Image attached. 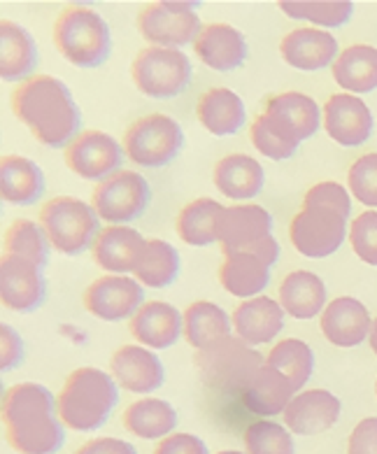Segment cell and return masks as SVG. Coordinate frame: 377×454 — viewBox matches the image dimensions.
<instances>
[{
  "instance_id": "1",
  "label": "cell",
  "mask_w": 377,
  "mask_h": 454,
  "mask_svg": "<svg viewBox=\"0 0 377 454\" xmlns=\"http://www.w3.org/2000/svg\"><path fill=\"white\" fill-rule=\"evenodd\" d=\"M59 405L47 387L21 382L10 387L3 396V424L10 448L19 454H54L61 450V417Z\"/></svg>"
},
{
  "instance_id": "2",
  "label": "cell",
  "mask_w": 377,
  "mask_h": 454,
  "mask_svg": "<svg viewBox=\"0 0 377 454\" xmlns=\"http://www.w3.org/2000/svg\"><path fill=\"white\" fill-rule=\"evenodd\" d=\"M12 110L19 121L31 129L37 143L47 147H66L80 129V110L70 89L50 75H37L17 87Z\"/></svg>"
},
{
  "instance_id": "3",
  "label": "cell",
  "mask_w": 377,
  "mask_h": 454,
  "mask_svg": "<svg viewBox=\"0 0 377 454\" xmlns=\"http://www.w3.org/2000/svg\"><path fill=\"white\" fill-rule=\"evenodd\" d=\"M350 212H352V203L345 187L335 182L315 184L305 193L303 210L291 222V243L310 259L331 256L345 240Z\"/></svg>"
},
{
  "instance_id": "4",
  "label": "cell",
  "mask_w": 377,
  "mask_h": 454,
  "mask_svg": "<svg viewBox=\"0 0 377 454\" xmlns=\"http://www.w3.org/2000/svg\"><path fill=\"white\" fill-rule=\"evenodd\" d=\"M61 422L73 431H96L117 405V385L98 368H77L56 398Z\"/></svg>"
},
{
  "instance_id": "5",
  "label": "cell",
  "mask_w": 377,
  "mask_h": 454,
  "mask_svg": "<svg viewBox=\"0 0 377 454\" xmlns=\"http://www.w3.org/2000/svg\"><path fill=\"white\" fill-rule=\"evenodd\" d=\"M193 364L205 385L224 394H242L259 368L266 366L263 356L238 336L219 338L205 349H198Z\"/></svg>"
},
{
  "instance_id": "6",
  "label": "cell",
  "mask_w": 377,
  "mask_h": 454,
  "mask_svg": "<svg viewBox=\"0 0 377 454\" xmlns=\"http://www.w3.org/2000/svg\"><path fill=\"white\" fill-rule=\"evenodd\" d=\"M56 50L77 68H96L112 51L110 26L98 12L87 7H70L56 20Z\"/></svg>"
},
{
  "instance_id": "7",
  "label": "cell",
  "mask_w": 377,
  "mask_h": 454,
  "mask_svg": "<svg viewBox=\"0 0 377 454\" xmlns=\"http://www.w3.org/2000/svg\"><path fill=\"white\" fill-rule=\"evenodd\" d=\"M98 212L73 196L47 200L40 210V226L51 247L68 256L87 252L98 238Z\"/></svg>"
},
{
  "instance_id": "8",
  "label": "cell",
  "mask_w": 377,
  "mask_h": 454,
  "mask_svg": "<svg viewBox=\"0 0 377 454\" xmlns=\"http://www.w3.org/2000/svg\"><path fill=\"white\" fill-rule=\"evenodd\" d=\"M272 219L259 206H233L226 207L219 217L216 238L222 243L224 254L231 252H249L261 256L263 262H278V240L271 236Z\"/></svg>"
},
{
  "instance_id": "9",
  "label": "cell",
  "mask_w": 377,
  "mask_h": 454,
  "mask_svg": "<svg viewBox=\"0 0 377 454\" xmlns=\"http://www.w3.org/2000/svg\"><path fill=\"white\" fill-rule=\"evenodd\" d=\"M133 82L149 98H173L182 94L192 80V63L185 51L166 47H147L136 57Z\"/></svg>"
},
{
  "instance_id": "10",
  "label": "cell",
  "mask_w": 377,
  "mask_h": 454,
  "mask_svg": "<svg viewBox=\"0 0 377 454\" xmlns=\"http://www.w3.org/2000/svg\"><path fill=\"white\" fill-rule=\"evenodd\" d=\"M126 156L145 168H161L177 156L185 145V133L175 119L166 114H149L137 119L124 136Z\"/></svg>"
},
{
  "instance_id": "11",
  "label": "cell",
  "mask_w": 377,
  "mask_h": 454,
  "mask_svg": "<svg viewBox=\"0 0 377 454\" xmlns=\"http://www.w3.org/2000/svg\"><path fill=\"white\" fill-rule=\"evenodd\" d=\"M268 133L291 154L298 143L315 136L319 129V106L315 100L298 91H287L266 103V113L256 117Z\"/></svg>"
},
{
  "instance_id": "12",
  "label": "cell",
  "mask_w": 377,
  "mask_h": 454,
  "mask_svg": "<svg viewBox=\"0 0 377 454\" xmlns=\"http://www.w3.org/2000/svg\"><path fill=\"white\" fill-rule=\"evenodd\" d=\"M137 28L147 43L166 50H177L182 44L196 40L198 33L203 31L192 3H177V0H163L145 7L137 14Z\"/></svg>"
},
{
  "instance_id": "13",
  "label": "cell",
  "mask_w": 377,
  "mask_h": 454,
  "mask_svg": "<svg viewBox=\"0 0 377 454\" xmlns=\"http://www.w3.org/2000/svg\"><path fill=\"white\" fill-rule=\"evenodd\" d=\"M149 199H152V192L143 175L133 170H117L96 187L93 210L110 224H124V222L137 219L147 210Z\"/></svg>"
},
{
  "instance_id": "14",
  "label": "cell",
  "mask_w": 377,
  "mask_h": 454,
  "mask_svg": "<svg viewBox=\"0 0 377 454\" xmlns=\"http://www.w3.org/2000/svg\"><path fill=\"white\" fill-rule=\"evenodd\" d=\"M124 161V150L107 133L84 131L66 147V166L82 180H107Z\"/></svg>"
},
{
  "instance_id": "15",
  "label": "cell",
  "mask_w": 377,
  "mask_h": 454,
  "mask_svg": "<svg viewBox=\"0 0 377 454\" xmlns=\"http://www.w3.org/2000/svg\"><path fill=\"white\" fill-rule=\"evenodd\" d=\"M145 292L136 280L126 275H106L98 278L84 294V305L93 317L106 322L136 317V312L143 308Z\"/></svg>"
},
{
  "instance_id": "16",
  "label": "cell",
  "mask_w": 377,
  "mask_h": 454,
  "mask_svg": "<svg viewBox=\"0 0 377 454\" xmlns=\"http://www.w3.org/2000/svg\"><path fill=\"white\" fill-rule=\"evenodd\" d=\"M0 299L17 312H33L44 301L43 268L21 256H3L0 262Z\"/></svg>"
},
{
  "instance_id": "17",
  "label": "cell",
  "mask_w": 377,
  "mask_h": 454,
  "mask_svg": "<svg viewBox=\"0 0 377 454\" xmlns=\"http://www.w3.org/2000/svg\"><path fill=\"white\" fill-rule=\"evenodd\" d=\"M324 129L338 145L357 147L371 137L373 114L357 96L335 94L324 106Z\"/></svg>"
},
{
  "instance_id": "18",
  "label": "cell",
  "mask_w": 377,
  "mask_h": 454,
  "mask_svg": "<svg viewBox=\"0 0 377 454\" xmlns=\"http://www.w3.org/2000/svg\"><path fill=\"white\" fill-rule=\"evenodd\" d=\"M147 240L129 226H107L93 243V259L107 273H136Z\"/></svg>"
},
{
  "instance_id": "19",
  "label": "cell",
  "mask_w": 377,
  "mask_h": 454,
  "mask_svg": "<svg viewBox=\"0 0 377 454\" xmlns=\"http://www.w3.org/2000/svg\"><path fill=\"white\" fill-rule=\"evenodd\" d=\"M341 417V401L326 389H312L294 396L285 411L287 429L298 435L328 431Z\"/></svg>"
},
{
  "instance_id": "20",
  "label": "cell",
  "mask_w": 377,
  "mask_h": 454,
  "mask_svg": "<svg viewBox=\"0 0 377 454\" xmlns=\"http://www.w3.org/2000/svg\"><path fill=\"white\" fill-rule=\"evenodd\" d=\"M112 375L119 385L136 394L156 392L163 385V366L154 352L145 348H119L110 359Z\"/></svg>"
},
{
  "instance_id": "21",
  "label": "cell",
  "mask_w": 377,
  "mask_h": 454,
  "mask_svg": "<svg viewBox=\"0 0 377 454\" xmlns=\"http://www.w3.org/2000/svg\"><path fill=\"white\" fill-rule=\"evenodd\" d=\"M193 51L208 68L226 73L240 68L242 61L247 59V43L233 26L210 24L203 26V31L193 40Z\"/></svg>"
},
{
  "instance_id": "22",
  "label": "cell",
  "mask_w": 377,
  "mask_h": 454,
  "mask_svg": "<svg viewBox=\"0 0 377 454\" xmlns=\"http://www.w3.org/2000/svg\"><path fill=\"white\" fill-rule=\"evenodd\" d=\"M371 329L373 322L365 305L350 296L331 301V305L322 315L324 336L338 348H357L365 340Z\"/></svg>"
},
{
  "instance_id": "23",
  "label": "cell",
  "mask_w": 377,
  "mask_h": 454,
  "mask_svg": "<svg viewBox=\"0 0 377 454\" xmlns=\"http://www.w3.org/2000/svg\"><path fill=\"white\" fill-rule=\"evenodd\" d=\"M185 317L180 310H175L170 303L163 301H152L145 303L140 310L136 312V317L130 319V333L140 340L145 348L166 349L173 348L177 338L182 336V326Z\"/></svg>"
},
{
  "instance_id": "24",
  "label": "cell",
  "mask_w": 377,
  "mask_h": 454,
  "mask_svg": "<svg viewBox=\"0 0 377 454\" xmlns=\"http://www.w3.org/2000/svg\"><path fill=\"white\" fill-rule=\"evenodd\" d=\"M294 394H296V387L285 373H279L271 366H263L259 368V373L249 380V385L242 389L240 398L249 412L271 417L278 415V412H285L287 405L294 401Z\"/></svg>"
},
{
  "instance_id": "25",
  "label": "cell",
  "mask_w": 377,
  "mask_h": 454,
  "mask_svg": "<svg viewBox=\"0 0 377 454\" xmlns=\"http://www.w3.org/2000/svg\"><path fill=\"white\" fill-rule=\"evenodd\" d=\"M282 59L298 70L326 68L338 54V40L326 31L296 28L279 44Z\"/></svg>"
},
{
  "instance_id": "26",
  "label": "cell",
  "mask_w": 377,
  "mask_h": 454,
  "mask_svg": "<svg viewBox=\"0 0 377 454\" xmlns=\"http://www.w3.org/2000/svg\"><path fill=\"white\" fill-rule=\"evenodd\" d=\"M285 326V310L268 296H256L233 312V329L247 345L271 342Z\"/></svg>"
},
{
  "instance_id": "27",
  "label": "cell",
  "mask_w": 377,
  "mask_h": 454,
  "mask_svg": "<svg viewBox=\"0 0 377 454\" xmlns=\"http://www.w3.org/2000/svg\"><path fill=\"white\" fill-rule=\"evenodd\" d=\"M263 168L247 154L224 156L215 166V187L235 200L254 199L263 189Z\"/></svg>"
},
{
  "instance_id": "28",
  "label": "cell",
  "mask_w": 377,
  "mask_h": 454,
  "mask_svg": "<svg viewBox=\"0 0 377 454\" xmlns=\"http://www.w3.org/2000/svg\"><path fill=\"white\" fill-rule=\"evenodd\" d=\"M222 268H219V280L224 289L233 296L247 299L263 292L271 278V263L263 262L261 256L249 254V252H231L224 254Z\"/></svg>"
},
{
  "instance_id": "29",
  "label": "cell",
  "mask_w": 377,
  "mask_h": 454,
  "mask_svg": "<svg viewBox=\"0 0 377 454\" xmlns=\"http://www.w3.org/2000/svg\"><path fill=\"white\" fill-rule=\"evenodd\" d=\"M37 63V47L33 35L14 21L0 24V75L5 82L31 75Z\"/></svg>"
},
{
  "instance_id": "30",
  "label": "cell",
  "mask_w": 377,
  "mask_h": 454,
  "mask_svg": "<svg viewBox=\"0 0 377 454\" xmlns=\"http://www.w3.org/2000/svg\"><path fill=\"white\" fill-rule=\"evenodd\" d=\"M44 192V175L24 156H5L0 163V193L14 206H31Z\"/></svg>"
},
{
  "instance_id": "31",
  "label": "cell",
  "mask_w": 377,
  "mask_h": 454,
  "mask_svg": "<svg viewBox=\"0 0 377 454\" xmlns=\"http://www.w3.org/2000/svg\"><path fill=\"white\" fill-rule=\"evenodd\" d=\"M198 121L215 136H233L245 124V106L231 89L216 87L198 100Z\"/></svg>"
},
{
  "instance_id": "32",
  "label": "cell",
  "mask_w": 377,
  "mask_h": 454,
  "mask_svg": "<svg viewBox=\"0 0 377 454\" xmlns=\"http://www.w3.org/2000/svg\"><path fill=\"white\" fill-rule=\"evenodd\" d=\"M326 303V286L310 270L289 273L279 286V305L296 319H312Z\"/></svg>"
},
{
  "instance_id": "33",
  "label": "cell",
  "mask_w": 377,
  "mask_h": 454,
  "mask_svg": "<svg viewBox=\"0 0 377 454\" xmlns=\"http://www.w3.org/2000/svg\"><path fill=\"white\" fill-rule=\"evenodd\" d=\"M334 77L350 94H368L377 89V50L371 44H352L334 66Z\"/></svg>"
},
{
  "instance_id": "34",
  "label": "cell",
  "mask_w": 377,
  "mask_h": 454,
  "mask_svg": "<svg viewBox=\"0 0 377 454\" xmlns=\"http://www.w3.org/2000/svg\"><path fill=\"white\" fill-rule=\"evenodd\" d=\"M124 427L137 438L156 441L177 427V412L161 398H143L130 403L124 412Z\"/></svg>"
},
{
  "instance_id": "35",
  "label": "cell",
  "mask_w": 377,
  "mask_h": 454,
  "mask_svg": "<svg viewBox=\"0 0 377 454\" xmlns=\"http://www.w3.org/2000/svg\"><path fill=\"white\" fill-rule=\"evenodd\" d=\"M231 319L219 305L210 301H196L185 310V336L192 348L205 349L219 338L231 336Z\"/></svg>"
},
{
  "instance_id": "36",
  "label": "cell",
  "mask_w": 377,
  "mask_h": 454,
  "mask_svg": "<svg viewBox=\"0 0 377 454\" xmlns=\"http://www.w3.org/2000/svg\"><path fill=\"white\" fill-rule=\"evenodd\" d=\"M224 210L226 207L212 199L193 200L182 207L180 217H177V233L186 245H193V247L212 245L215 240H219L216 226H219V217L224 215Z\"/></svg>"
},
{
  "instance_id": "37",
  "label": "cell",
  "mask_w": 377,
  "mask_h": 454,
  "mask_svg": "<svg viewBox=\"0 0 377 454\" xmlns=\"http://www.w3.org/2000/svg\"><path fill=\"white\" fill-rule=\"evenodd\" d=\"M3 256H21L28 259L35 266L44 268L47 259H50V240L43 226L33 224L28 219H17L10 229L5 231L3 238Z\"/></svg>"
},
{
  "instance_id": "38",
  "label": "cell",
  "mask_w": 377,
  "mask_h": 454,
  "mask_svg": "<svg viewBox=\"0 0 377 454\" xmlns=\"http://www.w3.org/2000/svg\"><path fill=\"white\" fill-rule=\"evenodd\" d=\"M177 273H180L177 249L163 240H147V249L136 270L137 280L152 289H163L177 278Z\"/></svg>"
},
{
  "instance_id": "39",
  "label": "cell",
  "mask_w": 377,
  "mask_h": 454,
  "mask_svg": "<svg viewBox=\"0 0 377 454\" xmlns=\"http://www.w3.org/2000/svg\"><path fill=\"white\" fill-rule=\"evenodd\" d=\"M266 366L275 368L279 373H285L287 378L294 382V387L303 389V385L312 375V366H315V356H312V349L305 345L303 340H296V338H289V340L278 342L275 348L271 349V355L266 359Z\"/></svg>"
},
{
  "instance_id": "40",
  "label": "cell",
  "mask_w": 377,
  "mask_h": 454,
  "mask_svg": "<svg viewBox=\"0 0 377 454\" xmlns=\"http://www.w3.org/2000/svg\"><path fill=\"white\" fill-rule=\"evenodd\" d=\"M279 7L289 14L291 20H305L312 24L342 26L352 17L354 5L347 0H282Z\"/></svg>"
},
{
  "instance_id": "41",
  "label": "cell",
  "mask_w": 377,
  "mask_h": 454,
  "mask_svg": "<svg viewBox=\"0 0 377 454\" xmlns=\"http://www.w3.org/2000/svg\"><path fill=\"white\" fill-rule=\"evenodd\" d=\"M242 442L247 454H294L291 434L275 422L249 424Z\"/></svg>"
},
{
  "instance_id": "42",
  "label": "cell",
  "mask_w": 377,
  "mask_h": 454,
  "mask_svg": "<svg viewBox=\"0 0 377 454\" xmlns=\"http://www.w3.org/2000/svg\"><path fill=\"white\" fill-rule=\"evenodd\" d=\"M350 192L359 203L377 207V154L361 156L350 168Z\"/></svg>"
},
{
  "instance_id": "43",
  "label": "cell",
  "mask_w": 377,
  "mask_h": 454,
  "mask_svg": "<svg viewBox=\"0 0 377 454\" xmlns=\"http://www.w3.org/2000/svg\"><path fill=\"white\" fill-rule=\"evenodd\" d=\"M350 240L361 262L377 266V212H364L352 222Z\"/></svg>"
},
{
  "instance_id": "44",
  "label": "cell",
  "mask_w": 377,
  "mask_h": 454,
  "mask_svg": "<svg viewBox=\"0 0 377 454\" xmlns=\"http://www.w3.org/2000/svg\"><path fill=\"white\" fill-rule=\"evenodd\" d=\"M347 454H377V417H368L357 424L350 435Z\"/></svg>"
},
{
  "instance_id": "45",
  "label": "cell",
  "mask_w": 377,
  "mask_h": 454,
  "mask_svg": "<svg viewBox=\"0 0 377 454\" xmlns=\"http://www.w3.org/2000/svg\"><path fill=\"white\" fill-rule=\"evenodd\" d=\"M0 368L3 371H12L19 366V361L24 356V342L19 338L17 331L10 326V324H3L0 326Z\"/></svg>"
},
{
  "instance_id": "46",
  "label": "cell",
  "mask_w": 377,
  "mask_h": 454,
  "mask_svg": "<svg viewBox=\"0 0 377 454\" xmlns=\"http://www.w3.org/2000/svg\"><path fill=\"white\" fill-rule=\"evenodd\" d=\"M154 454H208V448L200 438L192 434H175L163 438L156 445Z\"/></svg>"
},
{
  "instance_id": "47",
  "label": "cell",
  "mask_w": 377,
  "mask_h": 454,
  "mask_svg": "<svg viewBox=\"0 0 377 454\" xmlns=\"http://www.w3.org/2000/svg\"><path fill=\"white\" fill-rule=\"evenodd\" d=\"M75 454H137L136 448L119 438H96V441L84 442Z\"/></svg>"
},
{
  "instance_id": "48",
  "label": "cell",
  "mask_w": 377,
  "mask_h": 454,
  "mask_svg": "<svg viewBox=\"0 0 377 454\" xmlns=\"http://www.w3.org/2000/svg\"><path fill=\"white\" fill-rule=\"evenodd\" d=\"M371 348H373V352L377 355V319L373 322V329H371Z\"/></svg>"
},
{
  "instance_id": "49",
  "label": "cell",
  "mask_w": 377,
  "mask_h": 454,
  "mask_svg": "<svg viewBox=\"0 0 377 454\" xmlns=\"http://www.w3.org/2000/svg\"><path fill=\"white\" fill-rule=\"evenodd\" d=\"M219 454H242V452H233V450H226V452H219Z\"/></svg>"
}]
</instances>
